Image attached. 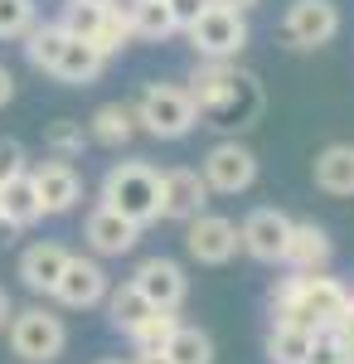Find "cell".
<instances>
[{
  "mask_svg": "<svg viewBox=\"0 0 354 364\" xmlns=\"http://www.w3.org/2000/svg\"><path fill=\"white\" fill-rule=\"evenodd\" d=\"M185 92H190L194 112L209 117L214 127H228V132L252 127V117L262 112V87H257V78L247 68H238V63H228V58H204L194 68Z\"/></svg>",
  "mask_w": 354,
  "mask_h": 364,
  "instance_id": "cell-1",
  "label": "cell"
},
{
  "mask_svg": "<svg viewBox=\"0 0 354 364\" xmlns=\"http://www.w3.org/2000/svg\"><path fill=\"white\" fill-rule=\"evenodd\" d=\"M350 306V291L326 272H291L272 287V326H296V331H330L340 311Z\"/></svg>",
  "mask_w": 354,
  "mask_h": 364,
  "instance_id": "cell-2",
  "label": "cell"
},
{
  "mask_svg": "<svg viewBox=\"0 0 354 364\" xmlns=\"http://www.w3.org/2000/svg\"><path fill=\"white\" fill-rule=\"evenodd\" d=\"M102 209L122 214L127 224H156L161 219V170L146 161H117L102 180Z\"/></svg>",
  "mask_w": 354,
  "mask_h": 364,
  "instance_id": "cell-3",
  "label": "cell"
},
{
  "mask_svg": "<svg viewBox=\"0 0 354 364\" xmlns=\"http://www.w3.org/2000/svg\"><path fill=\"white\" fill-rule=\"evenodd\" d=\"M132 117H136V127H146L151 136H161V141H180L199 127V112H194L190 92L180 83H146Z\"/></svg>",
  "mask_w": 354,
  "mask_h": 364,
  "instance_id": "cell-4",
  "label": "cell"
},
{
  "mask_svg": "<svg viewBox=\"0 0 354 364\" xmlns=\"http://www.w3.org/2000/svg\"><path fill=\"white\" fill-rule=\"evenodd\" d=\"M5 336H10V350H15V360H25V364H54V360H63L68 326L58 321L54 311L25 306V311H15V316H10Z\"/></svg>",
  "mask_w": 354,
  "mask_h": 364,
  "instance_id": "cell-5",
  "label": "cell"
},
{
  "mask_svg": "<svg viewBox=\"0 0 354 364\" xmlns=\"http://www.w3.org/2000/svg\"><path fill=\"white\" fill-rule=\"evenodd\" d=\"M58 29H63L68 39L87 44V49H97L102 58L122 54V49H127V39H132V29H127V20H122L117 10H92V5H73V0L63 5Z\"/></svg>",
  "mask_w": 354,
  "mask_h": 364,
  "instance_id": "cell-6",
  "label": "cell"
},
{
  "mask_svg": "<svg viewBox=\"0 0 354 364\" xmlns=\"http://www.w3.org/2000/svg\"><path fill=\"white\" fill-rule=\"evenodd\" d=\"M190 44L204 58H233L243 54L247 44V20L238 10H223V5H204V15L190 25Z\"/></svg>",
  "mask_w": 354,
  "mask_h": 364,
  "instance_id": "cell-7",
  "label": "cell"
},
{
  "mask_svg": "<svg viewBox=\"0 0 354 364\" xmlns=\"http://www.w3.org/2000/svg\"><path fill=\"white\" fill-rule=\"evenodd\" d=\"M199 175H204L209 195H243L247 185L257 180V156L247 151L243 141H218V146H209Z\"/></svg>",
  "mask_w": 354,
  "mask_h": 364,
  "instance_id": "cell-8",
  "label": "cell"
},
{
  "mask_svg": "<svg viewBox=\"0 0 354 364\" xmlns=\"http://www.w3.org/2000/svg\"><path fill=\"white\" fill-rule=\"evenodd\" d=\"M132 287L156 311H180V301L190 296V277H185V267L175 257H146V262H136Z\"/></svg>",
  "mask_w": 354,
  "mask_h": 364,
  "instance_id": "cell-9",
  "label": "cell"
},
{
  "mask_svg": "<svg viewBox=\"0 0 354 364\" xmlns=\"http://www.w3.org/2000/svg\"><path fill=\"white\" fill-rule=\"evenodd\" d=\"M281 29L296 49H321L340 34V5L335 0H291Z\"/></svg>",
  "mask_w": 354,
  "mask_h": 364,
  "instance_id": "cell-10",
  "label": "cell"
},
{
  "mask_svg": "<svg viewBox=\"0 0 354 364\" xmlns=\"http://www.w3.org/2000/svg\"><path fill=\"white\" fill-rule=\"evenodd\" d=\"M185 248H190L194 262L223 267V262H233V252H238V224L223 219V214H199V219H190V228H185Z\"/></svg>",
  "mask_w": 354,
  "mask_h": 364,
  "instance_id": "cell-11",
  "label": "cell"
},
{
  "mask_svg": "<svg viewBox=\"0 0 354 364\" xmlns=\"http://www.w3.org/2000/svg\"><path fill=\"white\" fill-rule=\"evenodd\" d=\"M107 291H112V282L97 257H68V267H63V277L54 287V301L58 306H73V311H87V306H102Z\"/></svg>",
  "mask_w": 354,
  "mask_h": 364,
  "instance_id": "cell-12",
  "label": "cell"
},
{
  "mask_svg": "<svg viewBox=\"0 0 354 364\" xmlns=\"http://www.w3.org/2000/svg\"><path fill=\"white\" fill-rule=\"evenodd\" d=\"M204 204H209V185H204L199 170H190V166L161 170V219L190 224V219L204 214Z\"/></svg>",
  "mask_w": 354,
  "mask_h": 364,
  "instance_id": "cell-13",
  "label": "cell"
},
{
  "mask_svg": "<svg viewBox=\"0 0 354 364\" xmlns=\"http://www.w3.org/2000/svg\"><path fill=\"white\" fill-rule=\"evenodd\" d=\"M29 185L44 204V214H68L82 199V175L73 170V161H39L29 170Z\"/></svg>",
  "mask_w": 354,
  "mask_h": 364,
  "instance_id": "cell-14",
  "label": "cell"
},
{
  "mask_svg": "<svg viewBox=\"0 0 354 364\" xmlns=\"http://www.w3.org/2000/svg\"><path fill=\"white\" fill-rule=\"evenodd\" d=\"M286 233H291V219L281 209H252L238 224V248H247L257 262H281Z\"/></svg>",
  "mask_w": 354,
  "mask_h": 364,
  "instance_id": "cell-15",
  "label": "cell"
},
{
  "mask_svg": "<svg viewBox=\"0 0 354 364\" xmlns=\"http://www.w3.org/2000/svg\"><path fill=\"white\" fill-rule=\"evenodd\" d=\"M330 257H335V243H330V233L321 224H296L291 219V233H286V252H281V262L291 267V272H326Z\"/></svg>",
  "mask_w": 354,
  "mask_h": 364,
  "instance_id": "cell-16",
  "label": "cell"
},
{
  "mask_svg": "<svg viewBox=\"0 0 354 364\" xmlns=\"http://www.w3.org/2000/svg\"><path fill=\"white\" fill-rule=\"evenodd\" d=\"M68 257L73 252L63 248V243H49V238H39V243H29L20 252V282H25L29 291H39V296H54L58 277H63V267H68Z\"/></svg>",
  "mask_w": 354,
  "mask_h": 364,
  "instance_id": "cell-17",
  "label": "cell"
},
{
  "mask_svg": "<svg viewBox=\"0 0 354 364\" xmlns=\"http://www.w3.org/2000/svg\"><path fill=\"white\" fill-rule=\"evenodd\" d=\"M82 238H87V248L97 252V257H122V252H132L141 243V228L97 204V209L87 214V224H82Z\"/></svg>",
  "mask_w": 354,
  "mask_h": 364,
  "instance_id": "cell-18",
  "label": "cell"
},
{
  "mask_svg": "<svg viewBox=\"0 0 354 364\" xmlns=\"http://www.w3.org/2000/svg\"><path fill=\"white\" fill-rule=\"evenodd\" d=\"M311 175H316V190H326V195H335V199H350L354 195V146L350 141L326 146V151L316 156Z\"/></svg>",
  "mask_w": 354,
  "mask_h": 364,
  "instance_id": "cell-19",
  "label": "cell"
},
{
  "mask_svg": "<svg viewBox=\"0 0 354 364\" xmlns=\"http://www.w3.org/2000/svg\"><path fill=\"white\" fill-rule=\"evenodd\" d=\"M112 10L127 20L132 39H170L175 34V20H170V5L165 0H117Z\"/></svg>",
  "mask_w": 354,
  "mask_h": 364,
  "instance_id": "cell-20",
  "label": "cell"
},
{
  "mask_svg": "<svg viewBox=\"0 0 354 364\" xmlns=\"http://www.w3.org/2000/svg\"><path fill=\"white\" fill-rule=\"evenodd\" d=\"M0 219H5V228H34L44 219V204H39L34 185H29V170L20 180L0 185Z\"/></svg>",
  "mask_w": 354,
  "mask_h": 364,
  "instance_id": "cell-21",
  "label": "cell"
},
{
  "mask_svg": "<svg viewBox=\"0 0 354 364\" xmlns=\"http://www.w3.org/2000/svg\"><path fill=\"white\" fill-rule=\"evenodd\" d=\"M102 63H107V58L97 54V49H87V44H78V39H68L49 78H58V83H68V87H87V83H97Z\"/></svg>",
  "mask_w": 354,
  "mask_h": 364,
  "instance_id": "cell-22",
  "label": "cell"
},
{
  "mask_svg": "<svg viewBox=\"0 0 354 364\" xmlns=\"http://www.w3.org/2000/svg\"><path fill=\"white\" fill-rule=\"evenodd\" d=\"M132 136H136V117L127 102H102L87 117V141H97V146H127Z\"/></svg>",
  "mask_w": 354,
  "mask_h": 364,
  "instance_id": "cell-23",
  "label": "cell"
},
{
  "mask_svg": "<svg viewBox=\"0 0 354 364\" xmlns=\"http://www.w3.org/2000/svg\"><path fill=\"white\" fill-rule=\"evenodd\" d=\"M151 311H156V306L141 296L132 282H122L117 291H107V321H112V331H122V336H132Z\"/></svg>",
  "mask_w": 354,
  "mask_h": 364,
  "instance_id": "cell-24",
  "label": "cell"
},
{
  "mask_svg": "<svg viewBox=\"0 0 354 364\" xmlns=\"http://www.w3.org/2000/svg\"><path fill=\"white\" fill-rule=\"evenodd\" d=\"M63 44H68V34L58 29V20H49V25H34L25 34V58L39 68V73H54L58 54H63Z\"/></svg>",
  "mask_w": 354,
  "mask_h": 364,
  "instance_id": "cell-25",
  "label": "cell"
},
{
  "mask_svg": "<svg viewBox=\"0 0 354 364\" xmlns=\"http://www.w3.org/2000/svg\"><path fill=\"white\" fill-rule=\"evenodd\" d=\"M170 364H214V340L204 336L199 326H185L180 321V331L170 336V345L161 350Z\"/></svg>",
  "mask_w": 354,
  "mask_h": 364,
  "instance_id": "cell-26",
  "label": "cell"
},
{
  "mask_svg": "<svg viewBox=\"0 0 354 364\" xmlns=\"http://www.w3.org/2000/svg\"><path fill=\"white\" fill-rule=\"evenodd\" d=\"M175 331H180V316H175V311H151V316H146L127 340L136 345V355H161Z\"/></svg>",
  "mask_w": 354,
  "mask_h": 364,
  "instance_id": "cell-27",
  "label": "cell"
},
{
  "mask_svg": "<svg viewBox=\"0 0 354 364\" xmlns=\"http://www.w3.org/2000/svg\"><path fill=\"white\" fill-rule=\"evenodd\" d=\"M311 360V331L272 326L267 331V364H306Z\"/></svg>",
  "mask_w": 354,
  "mask_h": 364,
  "instance_id": "cell-28",
  "label": "cell"
},
{
  "mask_svg": "<svg viewBox=\"0 0 354 364\" xmlns=\"http://www.w3.org/2000/svg\"><path fill=\"white\" fill-rule=\"evenodd\" d=\"M44 146L54 151V161H73L82 156V146H87V127H82L78 117H58L44 127Z\"/></svg>",
  "mask_w": 354,
  "mask_h": 364,
  "instance_id": "cell-29",
  "label": "cell"
},
{
  "mask_svg": "<svg viewBox=\"0 0 354 364\" xmlns=\"http://www.w3.org/2000/svg\"><path fill=\"white\" fill-rule=\"evenodd\" d=\"M34 29V0H0V39H25Z\"/></svg>",
  "mask_w": 354,
  "mask_h": 364,
  "instance_id": "cell-30",
  "label": "cell"
},
{
  "mask_svg": "<svg viewBox=\"0 0 354 364\" xmlns=\"http://www.w3.org/2000/svg\"><path fill=\"white\" fill-rule=\"evenodd\" d=\"M20 175H25V146L15 136H0V185L20 180Z\"/></svg>",
  "mask_w": 354,
  "mask_h": 364,
  "instance_id": "cell-31",
  "label": "cell"
},
{
  "mask_svg": "<svg viewBox=\"0 0 354 364\" xmlns=\"http://www.w3.org/2000/svg\"><path fill=\"white\" fill-rule=\"evenodd\" d=\"M330 340L340 345V355H345V360H354V296H350V306L340 311V321L330 326Z\"/></svg>",
  "mask_w": 354,
  "mask_h": 364,
  "instance_id": "cell-32",
  "label": "cell"
},
{
  "mask_svg": "<svg viewBox=\"0 0 354 364\" xmlns=\"http://www.w3.org/2000/svg\"><path fill=\"white\" fill-rule=\"evenodd\" d=\"M306 364H345V355H340V345L330 340V331H316V336H311V360Z\"/></svg>",
  "mask_w": 354,
  "mask_h": 364,
  "instance_id": "cell-33",
  "label": "cell"
},
{
  "mask_svg": "<svg viewBox=\"0 0 354 364\" xmlns=\"http://www.w3.org/2000/svg\"><path fill=\"white\" fill-rule=\"evenodd\" d=\"M170 5V20H175V29H190L199 15H204V5L209 0H165Z\"/></svg>",
  "mask_w": 354,
  "mask_h": 364,
  "instance_id": "cell-34",
  "label": "cell"
},
{
  "mask_svg": "<svg viewBox=\"0 0 354 364\" xmlns=\"http://www.w3.org/2000/svg\"><path fill=\"white\" fill-rule=\"evenodd\" d=\"M10 102H15V73L0 63V107H10Z\"/></svg>",
  "mask_w": 354,
  "mask_h": 364,
  "instance_id": "cell-35",
  "label": "cell"
},
{
  "mask_svg": "<svg viewBox=\"0 0 354 364\" xmlns=\"http://www.w3.org/2000/svg\"><path fill=\"white\" fill-rule=\"evenodd\" d=\"M10 316H15V306H10V291H5V287H0V331H5V326H10Z\"/></svg>",
  "mask_w": 354,
  "mask_h": 364,
  "instance_id": "cell-36",
  "label": "cell"
},
{
  "mask_svg": "<svg viewBox=\"0 0 354 364\" xmlns=\"http://www.w3.org/2000/svg\"><path fill=\"white\" fill-rule=\"evenodd\" d=\"M209 5H223V10H238V15H243V10H252L257 0H209Z\"/></svg>",
  "mask_w": 354,
  "mask_h": 364,
  "instance_id": "cell-37",
  "label": "cell"
},
{
  "mask_svg": "<svg viewBox=\"0 0 354 364\" xmlns=\"http://www.w3.org/2000/svg\"><path fill=\"white\" fill-rule=\"evenodd\" d=\"M73 5H92V10H112L117 0H73Z\"/></svg>",
  "mask_w": 354,
  "mask_h": 364,
  "instance_id": "cell-38",
  "label": "cell"
},
{
  "mask_svg": "<svg viewBox=\"0 0 354 364\" xmlns=\"http://www.w3.org/2000/svg\"><path fill=\"white\" fill-rule=\"evenodd\" d=\"M132 364H170V360H165V355H136Z\"/></svg>",
  "mask_w": 354,
  "mask_h": 364,
  "instance_id": "cell-39",
  "label": "cell"
},
{
  "mask_svg": "<svg viewBox=\"0 0 354 364\" xmlns=\"http://www.w3.org/2000/svg\"><path fill=\"white\" fill-rule=\"evenodd\" d=\"M97 364H132V360H97Z\"/></svg>",
  "mask_w": 354,
  "mask_h": 364,
  "instance_id": "cell-40",
  "label": "cell"
},
{
  "mask_svg": "<svg viewBox=\"0 0 354 364\" xmlns=\"http://www.w3.org/2000/svg\"><path fill=\"white\" fill-rule=\"evenodd\" d=\"M0 233H5V219H0Z\"/></svg>",
  "mask_w": 354,
  "mask_h": 364,
  "instance_id": "cell-41",
  "label": "cell"
},
{
  "mask_svg": "<svg viewBox=\"0 0 354 364\" xmlns=\"http://www.w3.org/2000/svg\"><path fill=\"white\" fill-rule=\"evenodd\" d=\"M345 364H354V360H345Z\"/></svg>",
  "mask_w": 354,
  "mask_h": 364,
  "instance_id": "cell-42",
  "label": "cell"
}]
</instances>
